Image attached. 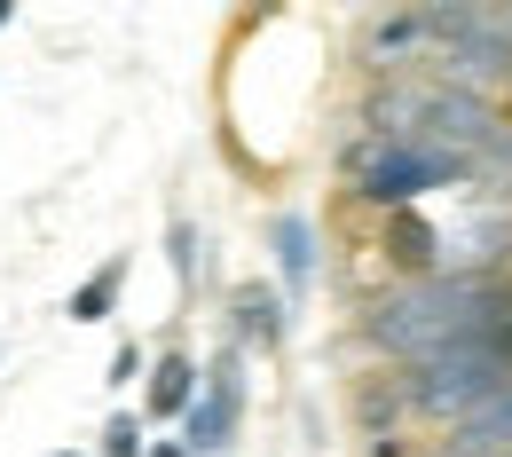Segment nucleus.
Returning a JSON list of instances; mask_svg holds the SVG:
<instances>
[{"label":"nucleus","mask_w":512,"mask_h":457,"mask_svg":"<svg viewBox=\"0 0 512 457\" xmlns=\"http://www.w3.org/2000/svg\"><path fill=\"white\" fill-rule=\"evenodd\" d=\"M237 426H245V347L221 339V355L205 363V394H197L190 418H182V450L221 457V450H237Z\"/></svg>","instance_id":"obj_1"},{"label":"nucleus","mask_w":512,"mask_h":457,"mask_svg":"<svg viewBox=\"0 0 512 457\" xmlns=\"http://www.w3.org/2000/svg\"><path fill=\"white\" fill-rule=\"evenodd\" d=\"M229 339H237V347H260V355H284V339H292V300H284L268 276H245V284L229 292Z\"/></svg>","instance_id":"obj_2"},{"label":"nucleus","mask_w":512,"mask_h":457,"mask_svg":"<svg viewBox=\"0 0 512 457\" xmlns=\"http://www.w3.org/2000/svg\"><path fill=\"white\" fill-rule=\"evenodd\" d=\"M197 394H205V371H197L182 347H158L150 355V379H142V426H182Z\"/></svg>","instance_id":"obj_3"},{"label":"nucleus","mask_w":512,"mask_h":457,"mask_svg":"<svg viewBox=\"0 0 512 457\" xmlns=\"http://www.w3.org/2000/svg\"><path fill=\"white\" fill-rule=\"evenodd\" d=\"M268 245H276V292H284V300H308V292H316V268H323L316 221H308L300 205H284V213L268 221Z\"/></svg>","instance_id":"obj_4"},{"label":"nucleus","mask_w":512,"mask_h":457,"mask_svg":"<svg viewBox=\"0 0 512 457\" xmlns=\"http://www.w3.org/2000/svg\"><path fill=\"white\" fill-rule=\"evenodd\" d=\"M434 40H426V8H386L363 24V64L379 71V79H402L410 56H426Z\"/></svg>","instance_id":"obj_5"},{"label":"nucleus","mask_w":512,"mask_h":457,"mask_svg":"<svg viewBox=\"0 0 512 457\" xmlns=\"http://www.w3.org/2000/svg\"><path fill=\"white\" fill-rule=\"evenodd\" d=\"M119 292H127V253H111V261L95 268V276L64 300V316L71 324H111V316H119Z\"/></svg>","instance_id":"obj_6"},{"label":"nucleus","mask_w":512,"mask_h":457,"mask_svg":"<svg viewBox=\"0 0 512 457\" xmlns=\"http://www.w3.org/2000/svg\"><path fill=\"white\" fill-rule=\"evenodd\" d=\"M95 457H150L142 410H111V418H103V450H95Z\"/></svg>","instance_id":"obj_7"},{"label":"nucleus","mask_w":512,"mask_h":457,"mask_svg":"<svg viewBox=\"0 0 512 457\" xmlns=\"http://www.w3.org/2000/svg\"><path fill=\"white\" fill-rule=\"evenodd\" d=\"M166 261H174V284L197 292V221H190V213H174V221H166Z\"/></svg>","instance_id":"obj_8"},{"label":"nucleus","mask_w":512,"mask_h":457,"mask_svg":"<svg viewBox=\"0 0 512 457\" xmlns=\"http://www.w3.org/2000/svg\"><path fill=\"white\" fill-rule=\"evenodd\" d=\"M134 379H142V347L119 339V355H111V387H134Z\"/></svg>","instance_id":"obj_9"},{"label":"nucleus","mask_w":512,"mask_h":457,"mask_svg":"<svg viewBox=\"0 0 512 457\" xmlns=\"http://www.w3.org/2000/svg\"><path fill=\"white\" fill-rule=\"evenodd\" d=\"M150 457H190V450L182 442H150Z\"/></svg>","instance_id":"obj_10"},{"label":"nucleus","mask_w":512,"mask_h":457,"mask_svg":"<svg viewBox=\"0 0 512 457\" xmlns=\"http://www.w3.org/2000/svg\"><path fill=\"white\" fill-rule=\"evenodd\" d=\"M8 16H16V8H8V0H0V32H8Z\"/></svg>","instance_id":"obj_11"},{"label":"nucleus","mask_w":512,"mask_h":457,"mask_svg":"<svg viewBox=\"0 0 512 457\" xmlns=\"http://www.w3.org/2000/svg\"><path fill=\"white\" fill-rule=\"evenodd\" d=\"M48 457H87V450H48Z\"/></svg>","instance_id":"obj_12"}]
</instances>
